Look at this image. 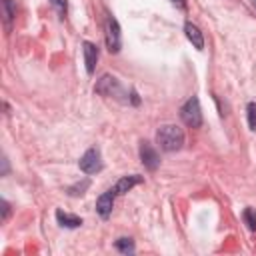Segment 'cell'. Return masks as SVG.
<instances>
[{
    "mask_svg": "<svg viewBox=\"0 0 256 256\" xmlns=\"http://www.w3.org/2000/svg\"><path fill=\"white\" fill-rule=\"evenodd\" d=\"M156 142L164 152H176L184 146V132L176 124H164L156 132Z\"/></svg>",
    "mask_w": 256,
    "mask_h": 256,
    "instance_id": "1",
    "label": "cell"
},
{
    "mask_svg": "<svg viewBox=\"0 0 256 256\" xmlns=\"http://www.w3.org/2000/svg\"><path fill=\"white\" fill-rule=\"evenodd\" d=\"M94 92L100 94V96L116 98V100L122 102V104H128V102H130L128 92L120 86L118 78H114V76H110V74H102V76H100V80H98L96 86H94Z\"/></svg>",
    "mask_w": 256,
    "mask_h": 256,
    "instance_id": "2",
    "label": "cell"
},
{
    "mask_svg": "<svg viewBox=\"0 0 256 256\" xmlns=\"http://www.w3.org/2000/svg\"><path fill=\"white\" fill-rule=\"evenodd\" d=\"M104 38H106V48L108 52L116 54L122 48V34H120V24L112 14H106L104 20Z\"/></svg>",
    "mask_w": 256,
    "mask_h": 256,
    "instance_id": "3",
    "label": "cell"
},
{
    "mask_svg": "<svg viewBox=\"0 0 256 256\" xmlns=\"http://www.w3.org/2000/svg\"><path fill=\"white\" fill-rule=\"evenodd\" d=\"M180 118L186 126L190 128H200L202 126V108H200V100L196 96L188 98L182 108H180Z\"/></svg>",
    "mask_w": 256,
    "mask_h": 256,
    "instance_id": "4",
    "label": "cell"
},
{
    "mask_svg": "<svg viewBox=\"0 0 256 256\" xmlns=\"http://www.w3.org/2000/svg\"><path fill=\"white\" fill-rule=\"evenodd\" d=\"M78 166L84 174H96L102 170V156H100V150L98 148H88L82 158L78 160Z\"/></svg>",
    "mask_w": 256,
    "mask_h": 256,
    "instance_id": "5",
    "label": "cell"
},
{
    "mask_svg": "<svg viewBox=\"0 0 256 256\" xmlns=\"http://www.w3.org/2000/svg\"><path fill=\"white\" fill-rule=\"evenodd\" d=\"M140 160H142V164L148 170H156L160 166V156H158L156 148L148 140H142L140 142Z\"/></svg>",
    "mask_w": 256,
    "mask_h": 256,
    "instance_id": "6",
    "label": "cell"
},
{
    "mask_svg": "<svg viewBox=\"0 0 256 256\" xmlns=\"http://www.w3.org/2000/svg\"><path fill=\"white\" fill-rule=\"evenodd\" d=\"M114 198H116V192H114L112 188H108L104 194L98 196V200H96V212H98L102 218H108V216L112 214Z\"/></svg>",
    "mask_w": 256,
    "mask_h": 256,
    "instance_id": "7",
    "label": "cell"
},
{
    "mask_svg": "<svg viewBox=\"0 0 256 256\" xmlns=\"http://www.w3.org/2000/svg\"><path fill=\"white\" fill-rule=\"evenodd\" d=\"M82 54H84V64H86V72L88 74H94V68H96V62H98V48L96 44L92 42H82Z\"/></svg>",
    "mask_w": 256,
    "mask_h": 256,
    "instance_id": "8",
    "label": "cell"
},
{
    "mask_svg": "<svg viewBox=\"0 0 256 256\" xmlns=\"http://www.w3.org/2000/svg\"><path fill=\"white\" fill-rule=\"evenodd\" d=\"M142 182H144V178H142V176H138V174L122 176V178L112 186V190L116 192V196H122V194H126L128 190H132L136 184H142Z\"/></svg>",
    "mask_w": 256,
    "mask_h": 256,
    "instance_id": "9",
    "label": "cell"
},
{
    "mask_svg": "<svg viewBox=\"0 0 256 256\" xmlns=\"http://www.w3.org/2000/svg\"><path fill=\"white\" fill-rule=\"evenodd\" d=\"M184 34H186V38L192 42V46H194L196 50H202V48H204V36H202L200 28H198L196 24L186 22V24H184Z\"/></svg>",
    "mask_w": 256,
    "mask_h": 256,
    "instance_id": "10",
    "label": "cell"
},
{
    "mask_svg": "<svg viewBox=\"0 0 256 256\" xmlns=\"http://www.w3.org/2000/svg\"><path fill=\"white\" fill-rule=\"evenodd\" d=\"M56 220L64 228H78V226H82V218H78L74 214H68L64 210H56Z\"/></svg>",
    "mask_w": 256,
    "mask_h": 256,
    "instance_id": "11",
    "label": "cell"
},
{
    "mask_svg": "<svg viewBox=\"0 0 256 256\" xmlns=\"http://www.w3.org/2000/svg\"><path fill=\"white\" fill-rule=\"evenodd\" d=\"M114 248L122 254H134V240L132 238H118L114 242Z\"/></svg>",
    "mask_w": 256,
    "mask_h": 256,
    "instance_id": "12",
    "label": "cell"
},
{
    "mask_svg": "<svg viewBox=\"0 0 256 256\" xmlns=\"http://www.w3.org/2000/svg\"><path fill=\"white\" fill-rule=\"evenodd\" d=\"M90 186V180L88 178H84L82 182H78V184H74V186H70L66 192L70 194V196H82L84 192H86V188Z\"/></svg>",
    "mask_w": 256,
    "mask_h": 256,
    "instance_id": "13",
    "label": "cell"
},
{
    "mask_svg": "<svg viewBox=\"0 0 256 256\" xmlns=\"http://www.w3.org/2000/svg\"><path fill=\"white\" fill-rule=\"evenodd\" d=\"M242 218H244L246 226H248L252 232H256V210H254V208H246V210L242 212Z\"/></svg>",
    "mask_w": 256,
    "mask_h": 256,
    "instance_id": "14",
    "label": "cell"
},
{
    "mask_svg": "<svg viewBox=\"0 0 256 256\" xmlns=\"http://www.w3.org/2000/svg\"><path fill=\"white\" fill-rule=\"evenodd\" d=\"M2 6H4V22L10 24L14 20V16H16V8H14L12 0H2Z\"/></svg>",
    "mask_w": 256,
    "mask_h": 256,
    "instance_id": "15",
    "label": "cell"
},
{
    "mask_svg": "<svg viewBox=\"0 0 256 256\" xmlns=\"http://www.w3.org/2000/svg\"><path fill=\"white\" fill-rule=\"evenodd\" d=\"M246 116H248V126H250V130H256V102H248V106H246Z\"/></svg>",
    "mask_w": 256,
    "mask_h": 256,
    "instance_id": "16",
    "label": "cell"
},
{
    "mask_svg": "<svg viewBox=\"0 0 256 256\" xmlns=\"http://www.w3.org/2000/svg\"><path fill=\"white\" fill-rule=\"evenodd\" d=\"M50 4L58 10V14L64 18L66 16V12H68V4H66V0H50Z\"/></svg>",
    "mask_w": 256,
    "mask_h": 256,
    "instance_id": "17",
    "label": "cell"
},
{
    "mask_svg": "<svg viewBox=\"0 0 256 256\" xmlns=\"http://www.w3.org/2000/svg\"><path fill=\"white\" fill-rule=\"evenodd\" d=\"M0 206H2V220H6V218H8V214H10V204H8L6 200H2V202H0Z\"/></svg>",
    "mask_w": 256,
    "mask_h": 256,
    "instance_id": "18",
    "label": "cell"
},
{
    "mask_svg": "<svg viewBox=\"0 0 256 256\" xmlns=\"http://www.w3.org/2000/svg\"><path fill=\"white\" fill-rule=\"evenodd\" d=\"M170 2H172L176 8H182V10L186 8V0H170Z\"/></svg>",
    "mask_w": 256,
    "mask_h": 256,
    "instance_id": "19",
    "label": "cell"
},
{
    "mask_svg": "<svg viewBox=\"0 0 256 256\" xmlns=\"http://www.w3.org/2000/svg\"><path fill=\"white\" fill-rule=\"evenodd\" d=\"M252 6H254V8H256V0H252Z\"/></svg>",
    "mask_w": 256,
    "mask_h": 256,
    "instance_id": "20",
    "label": "cell"
}]
</instances>
